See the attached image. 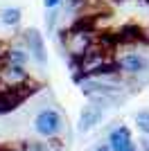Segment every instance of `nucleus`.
Listing matches in <instances>:
<instances>
[{"mask_svg":"<svg viewBox=\"0 0 149 151\" xmlns=\"http://www.w3.org/2000/svg\"><path fill=\"white\" fill-rule=\"evenodd\" d=\"M118 65V72H127V75H138V72H142L147 70V59L136 54V52H129V54H124L115 61Z\"/></svg>","mask_w":149,"mask_h":151,"instance_id":"39448f33","label":"nucleus"},{"mask_svg":"<svg viewBox=\"0 0 149 151\" xmlns=\"http://www.w3.org/2000/svg\"><path fill=\"white\" fill-rule=\"evenodd\" d=\"M2 59H5V63H12V65H27L30 52H27V47H9L2 52Z\"/></svg>","mask_w":149,"mask_h":151,"instance_id":"6e6552de","label":"nucleus"},{"mask_svg":"<svg viewBox=\"0 0 149 151\" xmlns=\"http://www.w3.org/2000/svg\"><path fill=\"white\" fill-rule=\"evenodd\" d=\"M61 2H63V0H43V7H45V9H56Z\"/></svg>","mask_w":149,"mask_h":151,"instance_id":"f8f14e48","label":"nucleus"},{"mask_svg":"<svg viewBox=\"0 0 149 151\" xmlns=\"http://www.w3.org/2000/svg\"><path fill=\"white\" fill-rule=\"evenodd\" d=\"M20 18H23V12H20L18 7H5L2 14H0V20L9 27H16L20 23Z\"/></svg>","mask_w":149,"mask_h":151,"instance_id":"1a4fd4ad","label":"nucleus"},{"mask_svg":"<svg viewBox=\"0 0 149 151\" xmlns=\"http://www.w3.org/2000/svg\"><path fill=\"white\" fill-rule=\"evenodd\" d=\"M61 115L56 113V111H41V113L36 115V120H34V129H36L38 135H45V138H52V135H56V133L61 131Z\"/></svg>","mask_w":149,"mask_h":151,"instance_id":"7ed1b4c3","label":"nucleus"},{"mask_svg":"<svg viewBox=\"0 0 149 151\" xmlns=\"http://www.w3.org/2000/svg\"><path fill=\"white\" fill-rule=\"evenodd\" d=\"M95 151H111V147H97Z\"/></svg>","mask_w":149,"mask_h":151,"instance_id":"ddd939ff","label":"nucleus"},{"mask_svg":"<svg viewBox=\"0 0 149 151\" xmlns=\"http://www.w3.org/2000/svg\"><path fill=\"white\" fill-rule=\"evenodd\" d=\"M93 0H68V9L70 12H81V9H86Z\"/></svg>","mask_w":149,"mask_h":151,"instance_id":"9b49d317","label":"nucleus"},{"mask_svg":"<svg viewBox=\"0 0 149 151\" xmlns=\"http://www.w3.org/2000/svg\"><path fill=\"white\" fill-rule=\"evenodd\" d=\"M38 86L34 81H25L20 86H9V88H0V115L12 113L14 108H18L30 95H34Z\"/></svg>","mask_w":149,"mask_h":151,"instance_id":"f03ea898","label":"nucleus"},{"mask_svg":"<svg viewBox=\"0 0 149 151\" xmlns=\"http://www.w3.org/2000/svg\"><path fill=\"white\" fill-rule=\"evenodd\" d=\"M23 38H25V47H27V52H30L38 63L48 61V47H45V41H43V36H41V32L34 29V27H30V29L23 34Z\"/></svg>","mask_w":149,"mask_h":151,"instance_id":"20e7f679","label":"nucleus"},{"mask_svg":"<svg viewBox=\"0 0 149 151\" xmlns=\"http://www.w3.org/2000/svg\"><path fill=\"white\" fill-rule=\"evenodd\" d=\"M61 41H63L66 52L70 54V59H77V57H81L86 50H90L93 45H97L99 36H97V32L88 29V27H84V25H74L72 29L63 32Z\"/></svg>","mask_w":149,"mask_h":151,"instance_id":"f257e3e1","label":"nucleus"},{"mask_svg":"<svg viewBox=\"0 0 149 151\" xmlns=\"http://www.w3.org/2000/svg\"><path fill=\"white\" fill-rule=\"evenodd\" d=\"M108 142H111V149H113V151H136L129 126H118L115 131H111Z\"/></svg>","mask_w":149,"mask_h":151,"instance_id":"423d86ee","label":"nucleus"},{"mask_svg":"<svg viewBox=\"0 0 149 151\" xmlns=\"http://www.w3.org/2000/svg\"><path fill=\"white\" fill-rule=\"evenodd\" d=\"M99 117H102V108L99 106H86L81 111V117H79V131L93 129V126L99 122Z\"/></svg>","mask_w":149,"mask_h":151,"instance_id":"0eeeda50","label":"nucleus"},{"mask_svg":"<svg viewBox=\"0 0 149 151\" xmlns=\"http://www.w3.org/2000/svg\"><path fill=\"white\" fill-rule=\"evenodd\" d=\"M136 124L142 133H149V111H140L136 115Z\"/></svg>","mask_w":149,"mask_h":151,"instance_id":"9d476101","label":"nucleus"}]
</instances>
